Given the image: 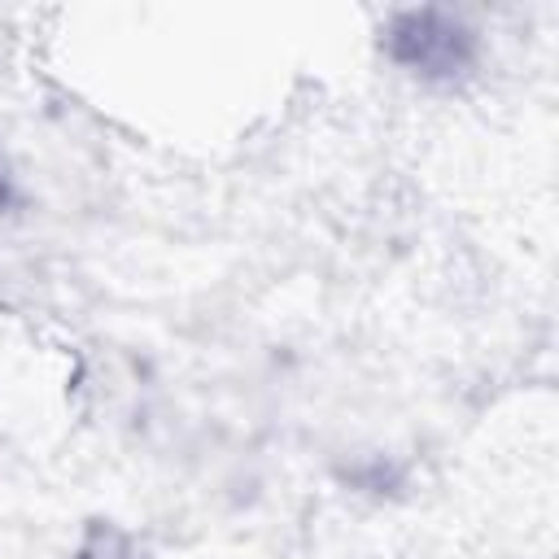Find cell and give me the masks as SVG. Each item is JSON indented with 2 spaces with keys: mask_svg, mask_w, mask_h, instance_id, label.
I'll list each match as a JSON object with an SVG mask.
<instances>
[{
  "mask_svg": "<svg viewBox=\"0 0 559 559\" xmlns=\"http://www.w3.org/2000/svg\"><path fill=\"white\" fill-rule=\"evenodd\" d=\"M79 559H127V537L114 524H92Z\"/></svg>",
  "mask_w": 559,
  "mask_h": 559,
  "instance_id": "2",
  "label": "cell"
},
{
  "mask_svg": "<svg viewBox=\"0 0 559 559\" xmlns=\"http://www.w3.org/2000/svg\"><path fill=\"white\" fill-rule=\"evenodd\" d=\"M459 35H463V31L450 26V22H441L437 13H406V17H397L389 44H393V52H397L402 61L424 66V70H441V66L454 61Z\"/></svg>",
  "mask_w": 559,
  "mask_h": 559,
  "instance_id": "1",
  "label": "cell"
}]
</instances>
